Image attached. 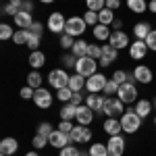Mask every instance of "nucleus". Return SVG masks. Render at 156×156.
I'll return each mask as SVG.
<instances>
[{
  "label": "nucleus",
  "instance_id": "nucleus-1",
  "mask_svg": "<svg viewBox=\"0 0 156 156\" xmlns=\"http://www.w3.org/2000/svg\"><path fill=\"white\" fill-rule=\"evenodd\" d=\"M121 127H123V131L129 133V135L140 131V127H142V117L135 112V108H129V110H125V112L121 115Z\"/></svg>",
  "mask_w": 156,
  "mask_h": 156
},
{
  "label": "nucleus",
  "instance_id": "nucleus-2",
  "mask_svg": "<svg viewBox=\"0 0 156 156\" xmlns=\"http://www.w3.org/2000/svg\"><path fill=\"white\" fill-rule=\"evenodd\" d=\"M135 79L131 77V81H127V83H121L119 85V92H117V98H119L123 104H133V102H137V87L133 83Z\"/></svg>",
  "mask_w": 156,
  "mask_h": 156
},
{
  "label": "nucleus",
  "instance_id": "nucleus-3",
  "mask_svg": "<svg viewBox=\"0 0 156 156\" xmlns=\"http://www.w3.org/2000/svg\"><path fill=\"white\" fill-rule=\"evenodd\" d=\"M85 29H87V23H85L83 17H77V15L67 17V27H65V34H69V36H73V37H81Z\"/></svg>",
  "mask_w": 156,
  "mask_h": 156
},
{
  "label": "nucleus",
  "instance_id": "nucleus-4",
  "mask_svg": "<svg viewBox=\"0 0 156 156\" xmlns=\"http://www.w3.org/2000/svg\"><path fill=\"white\" fill-rule=\"evenodd\" d=\"M98 62L96 58H90V56H81V58H77L75 62V73H79V75H83V77H92L94 73H98Z\"/></svg>",
  "mask_w": 156,
  "mask_h": 156
},
{
  "label": "nucleus",
  "instance_id": "nucleus-5",
  "mask_svg": "<svg viewBox=\"0 0 156 156\" xmlns=\"http://www.w3.org/2000/svg\"><path fill=\"white\" fill-rule=\"evenodd\" d=\"M106 75L104 73H94L92 77H87V81H85V90H87V94H100V92H104V87H106Z\"/></svg>",
  "mask_w": 156,
  "mask_h": 156
},
{
  "label": "nucleus",
  "instance_id": "nucleus-6",
  "mask_svg": "<svg viewBox=\"0 0 156 156\" xmlns=\"http://www.w3.org/2000/svg\"><path fill=\"white\" fill-rule=\"evenodd\" d=\"M71 142L73 144H87V142H92V129H90V125H75L71 131Z\"/></svg>",
  "mask_w": 156,
  "mask_h": 156
},
{
  "label": "nucleus",
  "instance_id": "nucleus-7",
  "mask_svg": "<svg viewBox=\"0 0 156 156\" xmlns=\"http://www.w3.org/2000/svg\"><path fill=\"white\" fill-rule=\"evenodd\" d=\"M69 75L65 69H54V71H50L48 75V83L54 87V90H62V87H69Z\"/></svg>",
  "mask_w": 156,
  "mask_h": 156
},
{
  "label": "nucleus",
  "instance_id": "nucleus-8",
  "mask_svg": "<svg viewBox=\"0 0 156 156\" xmlns=\"http://www.w3.org/2000/svg\"><path fill=\"white\" fill-rule=\"evenodd\" d=\"M65 27H67V17L60 11L52 12L48 17V29L52 34H65Z\"/></svg>",
  "mask_w": 156,
  "mask_h": 156
},
{
  "label": "nucleus",
  "instance_id": "nucleus-9",
  "mask_svg": "<svg viewBox=\"0 0 156 156\" xmlns=\"http://www.w3.org/2000/svg\"><path fill=\"white\" fill-rule=\"evenodd\" d=\"M108 156H123L125 154V137L123 135H110L106 142Z\"/></svg>",
  "mask_w": 156,
  "mask_h": 156
},
{
  "label": "nucleus",
  "instance_id": "nucleus-10",
  "mask_svg": "<svg viewBox=\"0 0 156 156\" xmlns=\"http://www.w3.org/2000/svg\"><path fill=\"white\" fill-rule=\"evenodd\" d=\"M102 112L106 115V117H121L125 110H123V102H121L119 98H106V102H104V108H102Z\"/></svg>",
  "mask_w": 156,
  "mask_h": 156
},
{
  "label": "nucleus",
  "instance_id": "nucleus-11",
  "mask_svg": "<svg viewBox=\"0 0 156 156\" xmlns=\"http://www.w3.org/2000/svg\"><path fill=\"white\" fill-rule=\"evenodd\" d=\"M131 75H133V79H135L137 83H144V85L152 83V79H154L152 69H150V67H146V65H137V67L133 69Z\"/></svg>",
  "mask_w": 156,
  "mask_h": 156
},
{
  "label": "nucleus",
  "instance_id": "nucleus-12",
  "mask_svg": "<svg viewBox=\"0 0 156 156\" xmlns=\"http://www.w3.org/2000/svg\"><path fill=\"white\" fill-rule=\"evenodd\" d=\"M52 100H54V96L50 94L46 87H40V90H36V94H34V104L37 108H50L52 106Z\"/></svg>",
  "mask_w": 156,
  "mask_h": 156
},
{
  "label": "nucleus",
  "instance_id": "nucleus-13",
  "mask_svg": "<svg viewBox=\"0 0 156 156\" xmlns=\"http://www.w3.org/2000/svg\"><path fill=\"white\" fill-rule=\"evenodd\" d=\"M108 44L115 46L117 50H123V48H129V46H131V44H129V36H127L123 29L112 31V34H110V40H108Z\"/></svg>",
  "mask_w": 156,
  "mask_h": 156
},
{
  "label": "nucleus",
  "instance_id": "nucleus-14",
  "mask_svg": "<svg viewBox=\"0 0 156 156\" xmlns=\"http://www.w3.org/2000/svg\"><path fill=\"white\" fill-rule=\"evenodd\" d=\"M48 142L52 148H65V146H69V142H71V133H62L60 129H54V131L50 133Z\"/></svg>",
  "mask_w": 156,
  "mask_h": 156
},
{
  "label": "nucleus",
  "instance_id": "nucleus-15",
  "mask_svg": "<svg viewBox=\"0 0 156 156\" xmlns=\"http://www.w3.org/2000/svg\"><path fill=\"white\" fill-rule=\"evenodd\" d=\"M146 54H148V46H146L144 40H135L131 46H129V56H131L133 60L146 58Z\"/></svg>",
  "mask_w": 156,
  "mask_h": 156
},
{
  "label": "nucleus",
  "instance_id": "nucleus-16",
  "mask_svg": "<svg viewBox=\"0 0 156 156\" xmlns=\"http://www.w3.org/2000/svg\"><path fill=\"white\" fill-rule=\"evenodd\" d=\"M75 121L79 125H90L94 121V110L87 106V104H79L77 106V117H75Z\"/></svg>",
  "mask_w": 156,
  "mask_h": 156
},
{
  "label": "nucleus",
  "instance_id": "nucleus-17",
  "mask_svg": "<svg viewBox=\"0 0 156 156\" xmlns=\"http://www.w3.org/2000/svg\"><path fill=\"white\" fill-rule=\"evenodd\" d=\"M117 56H119V50L115 46H110V44H106V46H102V58L98 62H100V67H110V62L117 60Z\"/></svg>",
  "mask_w": 156,
  "mask_h": 156
},
{
  "label": "nucleus",
  "instance_id": "nucleus-18",
  "mask_svg": "<svg viewBox=\"0 0 156 156\" xmlns=\"http://www.w3.org/2000/svg\"><path fill=\"white\" fill-rule=\"evenodd\" d=\"M12 21H15V25H17L19 29H29V27L34 25L31 12H27V11H19L15 17H12Z\"/></svg>",
  "mask_w": 156,
  "mask_h": 156
},
{
  "label": "nucleus",
  "instance_id": "nucleus-19",
  "mask_svg": "<svg viewBox=\"0 0 156 156\" xmlns=\"http://www.w3.org/2000/svg\"><path fill=\"white\" fill-rule=\"evenodd\" d=\"M104 102H106V96H98V94H87L85 96V104L92 108L94 112H102Z\"/></svg>",
  "mask_w": 156,
  "mask_h": 156
},
{
  "label": "nucleus",
  "instance_id": "nucleus-20",
  "mask_svg": "<svg viewBox=\"0 0 156 156\" xmlns=\"http://www.w3.org/2000/svg\"><path fill=\"white\" fill-rule=\"evenodd\" d=\"M102 129L108 133V137H110V135H121V131H123V127H121V119L108 117V119L104 121V125H102Z\"/></svg>",
  "mask_w": 156,
  "mask_h": 156
},
{
  "label": "nucleus",
  "instance_id": "nucleus-21",
  "mask_svg": "<svg viewBox=\"0 0 156 156\" xmlns=\"http://www.w3.org/2000/svg\"><path fill=\"white\" fill-rule=\"evenodd\" d=\"M17 150H19V142H17L15 137H4V140L0 142V154L12 156Z\"/></svg>",
  "mask_w": 156,
  "mask_h": 156
},
{
  "label": "nucleus",
  "instance_id": "nucleus-22",
  "mask_svg": "<svg viewBox=\"0 0 156 156\" xmlns=\"http://www.w3.org/2000/svg\"><path fill=\"white\" fill-rule=\"evenodd\" d=\"M44 65H46V54L40 52V50H34V52L29 54V67H31L34 71H37V69H42Z\"/></svg>",
  "mask_w": 156,
  "mask_h": 156
},
{
  "label": "nucleus",
  "instance_id": "nucleus-23",
  "mask_svg": "<svg viewBox=\"0 0 156 156\" xmlns=\"http://www.w3.org/2000/svg\"><path fill=\"white\" fill-rule=\"evenodd\" d=\"M152 108H154V104H152L150 100H146V98H144V100H137V102H135V112H137L142 119H146V117L152 112Z\"/></svg>",
  "mask_w": 156,
  "mask_h": 156
},
{
  "label": "nucleus",
  "instance_id": "nucleus-24",
  "mask_svg": "<svg viewBox=\"0 0 156 156\" xmlns=\"http://www.w3.org/2000/svg\"><path fill=\"white\" fill-rule=\"evenodd\" d=\"M152 31V25L150 23H135V27H133V36L137 37V40H144L146 42V37H148V34Z\"/></svg>",
  "mask_w": 156,
  "mask_h": 156
},
{
  "label": "nucleus",
  "instance_id": "nucleus-25",
  "mask_svg": "<svg viewBox=\"0 0 156 156\" xmlns=\"http://www.w3.org/2000/svg\"><path fill=\"white\" fill-rule=\"evenodd\" d=\"M87 48H90V44L85 42V40H75V44H73V48H71V52L77 56V58H81V56H87Z\"/></svg>",
  "mask_w": 156,
  "mask_h": 156
},
{
  "label": "nucleus",
  "instance_id": "nucleus-26",
  "mask_svg": "<svg viewBox=\"0 0 156 156\" xmlns=\"http://www.w3.org/2000/svg\"><path fill=\"white\" fill-rule=\"evenodd\" d=\"M85 81H87V77L75 73V75H71V79H69V87H71L73 92H81V90L85 87Z\"/></svg>",
  "mask_w": 156,
  "mask_h": 156
},
{
  "label": "nucleus",
  "instance_id": "nucleus-27",
  "mask_svg": "<svg viewBox=\"0 0 156 156\" xmlns=\"http://www.w3.org/2000/svg\"><path fill=\"white\" fill-rule=\"evenodd\" d=\"M77 117V106L71 104V102H67L65 106L60 108V121H73Z\"/></svg>",
  "mask_w": 156,
  "mask_h": 156
},
{
  "label": "nucleus",
  "instance_id": "nucleus-28",
  "mask_svg": "<svg viewBox=\"0 0 156 156\" xmlns=\"http://www.w3.org/2000/svg\"><path fill=\"white\" fill-rule=\"evenodd\" d=\"M94 37H96L98 42H106V40H110V29H108V25L98 23L96 27H94Z\"/></svg>",
  "mask_w": 156,
  "mask_h": 156
},
{
  "label": "nucleus",
  "instance_id": "nucleus-29",
  "mask_svg": "<svg viewBox=\"0 0 156 156\" xmlns=\"http://www.w3.org/2000/svg\"><path fill=\"white\" fill-rule=\"evenodd\" d=\"M127 9L131 12H135V15H142L148 9V2L146 0H127Z\"/></svg>",
  "mask_w": 156,
  "mask_h": 156
},
{
  "label": "nucleus",
  "instance_id": "nucleus-30",
  "mask_svg": "<svg viewBox=\"0 0 156 156\" xmlns=\"http://www.w3.org/2000/svg\"><path fill=\"white\" fill-rule=\"evenodd\" d=\"M87 154H90V156H108V148H106V144H100V142H96V144L90 146Z\"/></svg>",
  "mask_w": 156,
  "mask_h": 156
},
{
  "label": "nucleus",
  "instance_id": "nucleus-31",
  "mask_svg": "<svg viewBox=\"0 0 156 156\" xmlns=\"http://www.w3.org/2000/svg\"><path fill=\"white\" fill-rule=\"evenodd\" d=\"M98 17H100V23H102V25H112V21L117 19L115 12L110 11V9H102V11L98 12Z\"/></svg>",
  "mask_w": 156,
  "mask_h": 156
},
{
  "label": "nucleus",
  "instance_id": "nucleus-32",
  "mask_svg": "<svg viewBox=\"0 0 156 156\" xmlns=\"http://www.w3.org/2000/svg\"><path fill=\"white\" fill-rule=\"evenodd\" d=\"M27 37H29V29H17L15 36H12V42L19 44V46H25L27 44Z\"/></svg>",
  "mask_w": 156,
  "mask_h": 156
},
{
  "label": "nucleus",
  "instance_id": "nucleus-33",
  "mask_svg": "<svg viewBox=\"0 0 156 156\" xmlns=\"http://www.w3.org/2000/svg\"><path fill=\"white\" fill-rule=\"evenodd\" d=\"M27 85H31L34 90H40V87H42V75L37 71H31L27 75Z\"/></svg>",
  "mask_w": 156,
  "mask_h": 156
},
{
  "label": "nucleus",
  "instance_id": "nucleus-34",
  "mask_svg": "<svg viewBox=\"0 0 156 156\" xmlns=\"http://www.w3.org/2000/svg\"><path fill=\"white\" fill-rule=\"evenodd\" d=\"M117 92H119V83H117L115 79H108V81H106V87H104V96H106V98H112V96H117Z\"/></svg>",
  "mask_w": 156,
  "mask_h": 156
},
{
  "label": "nucleus",
  "instance_id": "nucleus-35",
  "mask_svg": "<svg viewBox=\"0 0 156 156\" xmlns=\"http://www.w3.org/2000/svg\"><path fill=\"white\" fill-rule=\"evenodd\" d=\"M85 4H87V11H96V12L106 9V0H85Z\"/></svg>",
  "mask_w": 156,
  "mask_h": 156
},
{
  "label": "nucleus",
  "instance_id": "nucleus-36",
  "mask_svg": "<svg viewBox=\"0 0 156 156\" xmlns=\"http://www.w3.org/2000/svg\"><path fill=\"white\" fill-rule=\"evenodd\" d=\"M73 92L71 87H62V90H56V98H58L60 102H71V98H73Z\"/></svg>",
  "mask_w": 156,
  "mask_h": 156
},
{
  "label": "nucleus",
  "instance_id": "nucleus-37",
  "mask_svg": "<svg viewBox=\"0 0 156 156\" xmlns=\"http://www.w3.org/2000/svg\"><path fill=\"white\" fill-rule=\"evenodd\" d=\"M31 144H34V148H36V150H42V148L50 146V142H48V137H46V135H40V133H36Z\"/></svg>",
  "mask_w": 156,
  "mask_h": 156
},
{
  "label": "nucleus",
  "instance_id": "nucleus-38",
  "mask_svg": "<svg viewBox=\"0 0 156 156\" xmlns=\"http://www.w3.org/2000/svg\"><path fill=\"white\" fill-rule=\"evenodd\" d=\"M12 36H15V31H12V27L9 23H2V25H0V40H2V42L11 40Z\"/></svg>",
  "mask_w": 156,
  "mask_h": 156
},
{
  "label": "nucleus",
  "instance_id": "nucleus-39",
  "mask_svg": "<svg viewBox=\"0 0 156 156\" xmlns=\"http://www.w3.org/2000/svg\"><path fill=\"white\" fill-rule=\"evenodd\" d=\"M83 19H85V23L92 25V27H96V25L100 23V17H98V12H96V11H85Z\"/></svg>",
  "mask_w": 156,
  "mask_h": 156
},
{
  "label": "nucleus",
  "instance_id": "nucleus-40",
  "mask_svg": "<svg viewBox=\"0 0 156 156\" xmlns=\"http://www.w3.org/2000/svg\"><path fill=\"white\" fill-rule=\"evenodd\" d=\"M131 77H133V75H127V73L121 71V69L112 73V79H115V81H117L119 85H121V83H127V81H131Z\"/></svg>",
  "mask_w": 156,
  "mask_h": 156
},
{
  "label": "nucleus",
  "instance_id": "nucleus-41",
  "mask_svg": "<svg viewBox=\"0 0 156 156\" xmlns=\"http://www.w3.org/2000/svg\"><path fill=\"white\" fill-rule=\"evenodd\" d=\"M75 62H77V56L69 52V54H65L62 56V69H75Z\"/></svg>",
  "mask_w": 156,
  "mask_h": 156
},
{
  "label": "nucleus",
  "instance_id": "nucleus-42",
  "mask_svg": "<svg viewBox=\"0 0 156 156\" xmlns=\"http://www.w3.org/2000/svg\"><path fill=\"white\" fill-rule=\"evenodd\" d=\"M40 42H42V37L29 31V37H27V44H25V46H27V48H29L31 52H34V50H37V46H40Z\"/></svg>",
  "mask_w": 156,
  "mask_h": 156
},
{
  "label": "nucleus",
  "instance_id": "nucleus-43",
  "mask_svg": "<svg viewBox=\"0 0 156 156\" xmlns=\"http://www.w3.org/2000/svg\"><path fill=\"white\" fill-rule=\"evenodd\" d=\"M73 44H75V37L69 36V34H60V46H62V50H71Z\"/></svg>",
  "mask_w": 156,
  "mask_h": 156
},
{
  "label": "nucleus",
  "instance_id": "nucleus-44",
  "mask_svg": "<svg viewBox=\"0 0 156 156\" xmlns=\"http://www.w3.org/2000/svg\"><path fill=\"white\" fill-rule=\"evenodd\" d=\"M87 56H90V58H96V60H100V58H102V46L90 44V48H87Z\"/></svg>",
  "mask_w": 156,
  "mask_h": 156
},
{
  "label": "nucleus",
  "instance_id": "nucleus-45",
  "mask_svg": "<svg viewBox=\"0 0 156 156\" xmlns=\"http://www.w3.org/2000/svg\"><path fill=\"white\" fill-rule=\"evenodd\" d=\"M58 156H81V152L75 146H65V148L58 150Z\"/></svg>",
  "mask_w": 156,
  "mask_h": 156
},
{
  "label": "nucleus",
  "instance_id": "nucleus-46",
  "mask_svg": "<svg viewBox=\"0 0 156 156\" xmlns=\"http://www.w3.org/2000/svg\"><path fill=\"white\" fill-rule=\"evenodd\" d=\"M146 46H148V50L156 52V29H152V31L148 34V37H146Z\"/></svg>",
  "mask_w": 156,
  "mask_h": 156
},
{
  "label": "nucleus",
  "instance_id": "nucleus-47",
  "mask_svg": "<svg viewBox=\"0 0 156 156\" xmlns=\"http://www.w3.org/2000/svg\"><path fill=\"white\" fill-rule=\"evenodd\" d=\"M52 131H54V127L50 125L48 121H46V123H40V127H37V133H40V135H46V137H50Z\"/></svg>",
  "mask_w": 156,
  "mask_h": 156
},
{
  "label": "nucleus",
  "instance_id": "nucleus-48",
  "mask_svg": "<svg viewBox=\"0 0 156 156\" xmlns=\"http://www.w3.org/2000/svg\"><path fill=\"white\" fill-rule=\"evenodd\" d=\"M34 94H36V90L31 87V85H25V87H21V92H19V96L23 98V100H34Z\"/></svg>",
  "mask_w": 156,
  "mask_h": 156
},
{
  "label": "nucleus",
  "instance_id": "nucleus-49",
  "mask_svg": "<svg viewBox=\"0 0 156 156\" xmlns=\"http://www.w3.org/2000/svg\"><path fill=\"white\" fill-rule=\"evenodd\" d=\"M73 127H75V125H73V121H60L56 129H60L62 133H71V131H73Z\"/></svg>",
  "mask_w": 156,
  "mask_h": 156
},
{
  "label": "nucleus",
  "instance_id": "nucleus-50",
  "mask_svg": "<svg viewBox=\"0 0 156 156\" xmlns=\"http://www.w3.org/2000/svg\"><path fill=\"white\" fill-rule=\"evenodd\" d=\"M29 31H31V34H36V36H44V25L42 23H37V21H34V25H31V27H29Z\"/></svg>",
  "mask_w": 156,
  "mask_h": 156
},
{
  "label": "nucleus",
  "instance_id": "nucleus-51",
  "mask_svg": "<svg viewBox=\"0 0 156 156\" xmlns=\"http://www.w3.org/2000/svg\"><path fill=\"white\" fill-rule=\"evenodd\" d=\"M121 6V0H106V9H110V11H117Z\"/></svg>",
  "mask_w": 156,
  "mask_h": 156
},
{
  "label": "nucleus",
  "instance_id": "nucleus-52",
  "mask_svg": "<svg viewBox=\"0 0 156 156\" xmlns=\"http://www.w3.org/2000/svg\"><path fill=\"white\" fill-rule=\"evenodd\" d=\"M81 100H83V96H81V92H75L71 98V104H75V106H79L81 104Z\"/></svg>",
  "mask_w": 156,
  "mask_h": 156
},
{
  "label": "nucleus",
  "instance_id": "nucleus-53",
  "mask_svg": "<svg viewBox=\"0 0 156 156\" xmlns=\"http://www.w3.org/2000/svg\"><path fill=\"white\" fill-rule=\"evenodd\" d=\"M9 4H11L12 9L19 12V11H21V6H23V0H9Z\"/></svg>",
  "mask_w": 156,
  "mask_h": 156
},
{
  "label": "nucleus",
  "instance_id": "nucleus-54",
  "mask_svg": "<svg viewBox=\"0 0 156 156\" xmlns=\"http://www.w3.org/2000/svg\"><path fill=\"white\" fill-rule=\"evenodd\" d=\"M21 11L31 12V11H34V2H31V0H23V6H21Z\"/></svg>",
  "mask_w": 156,
  "mask_h": 156
},
{
  "label": "nucleus",
  "instance_id": "nucleus-55",
  "mask_svg": "<svg viewBox=\"0 0 156 156\" xmlns=\"http://www.w3.org/2000/svg\"><path fill=\"white\" fill-rule=\"evenodd\" d=\"M148 11L152 12V15H156V0H150L148 2Z\"/></svg>",
  "mask_w": 156,
  "mask_h": 156
},
{
  "label": "nucleus",
  "instance_id": "nucleus-56",
  "mask_svg": "<svg viewBox=\"0 0 156 156\" xmlns=\"http://www.w3.org/2000/svg\"><path fill=\"white\" fill-rule=\"evenodd\" d=\"M121 27H123V21H121V19H115V21H112V29L117 31V29H121Z\"/></svg>",
  "mask_w": 156,
  "mask_h": 156
},
{
  "label": "nucleus",
  "instance_id": "nucleus-57",
  "mask_svg": "<svg viewBox=\"0 0 156 156\" xmlns=\"http://www.w3.org/2000/svg\"><path fill=\"white\" fill-rule=\"evenodd\" d=\"M25 156H40V154H37L36 150H31V152H27V154H25Z\"/></svg>",
  "mask_w": 156,
  "mask_h": 156
},
{
  "label": "nucleus",
  "instance_id": "nucleus-58",
  "mask_svg": "<svg viewBox=\"0 0 156 156\" xmlns=\"http://www.w3.org/2000/svg\"><path fill=\"white\" fill-rule=\"evenodd\" d=\"M40 2H44V4H52L54 0H40Z\"/></svg>",
  "mask_w": 156,
  "mask_h": 156
},
{
  "label": "nucleus",
  "instance_id": "nucleus-59",
  "mask_svg": "<svg viewBox=\"0 0 156 156\" xmlns=\"http://www.w3.org/2000/svg\"><path fill=\"white\" fill-rule=\"evenodd\" d=\"M152 104H154V108H156V98H154V100H152Z\"/></svg>",
  "mask_w": 156,
  "mask_h": 156
},
{
  "label": "nucleus",
  "instance_id": "nucleus-60",
  "mask_svg": "<svg viewBox=\"0 0 156 156\" xmlns=\"http://www.w3.org/2000/svg\"><path fill=\"white\" fill-rule=\"evenodd\" d=\"M154 127H156V117H154Z\"/></svg>",
  "mask_w": 156,
  "mask_h": 156
},
{
  "label": "nucleus",
  "instance_id": "nucleus-61",
  "mask_svg": "<svg viewBox=\"0 0 156 156\" xmlns=\"http://www.w3.org/2000/svg\"><path fill=\"white\" fill-rule=\"evenodd\" d=\"M81 156H90V154H81Z\"/></svg>",
  "mask_w": 156,
  "mask_h": 156
},
{
  "label": "nucleus",
  "instance_id": "nucleus-62",
  "mask_svg": "<svg viewBox=\"0 0 156 156\" xmlns=\"http://www.w3.org/2000/svg\"><path fill=\"white\" fill-rule=\"evenodd\" d=\"M0 156H4V154H0Z\"/></svg>",
  "mask_w": 156,
  "mask_h": 156
}]
</instances>
